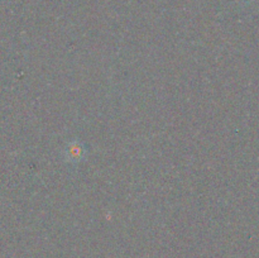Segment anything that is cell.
I'll return each instance as SVG.
<instances>
[{
    "instance_id": "cell-1",
    "label": "cell",
    "mask_w": 259,
    "mask_h": 258,
    "mask_svg": "<svg viewBox=\"0 0 259 258\" xmlns=\"http://www.w3.org/2000/svg\"><path fill=\"white\" fill-rule=\"evenodd\" d=\"M86 149L85 144L81 143L78 141H72L66 146V148L63 149V154H65V159L68 163H78L80 161H82L86 156Z\"/></svg>"
}]
</instances>
